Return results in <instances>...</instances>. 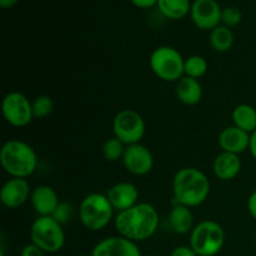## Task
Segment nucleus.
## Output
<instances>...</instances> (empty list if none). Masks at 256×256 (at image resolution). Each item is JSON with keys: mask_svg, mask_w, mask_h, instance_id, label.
Segmentation results:
<instances>
[{"mask_svg": "<svg viewBox=\"0 0 256 256\" xmlns=\"http://www.w3.org/2000/svg\"><path fill=\"white\" fill-rule=\"evenodd\" d=\"M114 224L120 236L134 242H145L156 232L159 214L149 202H138L135 206L119 212Z\"/></svg>", "mask_w": 256, "mask_h": 256, "instance_id": "1", "label": "nucleus"}, {"mask_svg": "<svg viewBox=\"0 0 256 256\" xmlns=\"http://www.w3.org/2000/svg\"><path fill=\"white\" fill-rule=\"evenodd\" d=\"M172 192L175 204L199 206L209 196L210 182L196 168H182L172 179Z\"/></svg>", "mask_w": 256, "mask_h": 256, "instance_id": "2", "label": "nucleus"}, {"mask_svg": "<svg viewBox=\"0 0 256 256\" xmlns=\"http://www.w3.org/2000/svg\"><path fill=\"white\" fill-rule=\"evenodd\" d=\"M0 162L5 172L12 178L26 179L36 170L38 156L29 144L14 139L9 140L2 146Z\"/></svg>", "mask_w": 256, "mask_h": 256, "instance_id": "3", "label": "nucleus"}, {"mask_svg": "<svg viewBox=\"0 0 256 256\" xmlns=\"http://www.w3.org/2000/svg\"><path fill=\"white\" fill-rule=\"evenodd\" d=\"M114 209L106 195L92 192L80 202L79 218L82 224L92 232H100L112 222Z\"/></svg>", "mask_w": 256, "mask_h": 256, "instance_id": "4", "label": "nucleus"}, {"mask_svg": "<svg viewBox=\"0 0 256 256\" xmlns=\"http://www.w3.org/2000/svg\"><path fill=\"white\" fill-rule=\"evenodd\" d=\"M30 239L44 252L54 254L65 244L62 225L52 216H38L30 228Z\"/></svg>", "mask_w": 256, "mask_h": 256, "instance_id": "5", "label": "nucleus"}, {"mask_svg": "<svg viewBox=\"0 0 256 256\" xmlns=\"http://www.w3.org/2000/svg\"><path fill=\"white\" fill-rule=\"evenodd\" d=\"M224 242V229L212 220L199 222L190 232V246L198 256H215L222 249Z\"/></svg>", "mask_w": 256, "mask_h": 256, "instance_id": "6", "label": "nucleus"}, {"mask_svg": "<svg viewBox=\"0 0 256 256\" xmlns=\"http://www.w3.org/2000/svg\"><path fill=\"white\" fill-rule=\"evenodd\" d=\"M150 69L164 82H179L185 75V59L179 50L172 46H159L152 52L149 59Z\"/></svg>", "mask_w": 256, "mask_h": 256, "instance_id": "7", "label": "nucleus"}, {"mask_svg": "<svg viewBox=\"0 0 256 256\" xmlns=\"http://www.w3.org/2000/svg\"><path fill=\"white\" fill-rule=\"evenodd\" d=\"M112 130L115 138L126 146L139 144L145 135V122L142 115L135 110H120L114 118Z\"/></svg>", "mask_w": 256, "mask_h": 256, "instance_id": "8", "label": "nucleus"}, {"mask_svg": "<svg viewBox=\"0 0 256 256\" xmlns=\"http://www.w3.org/2000/svg\"><path fill=\"white\" fill-rule=\"evenodd\" d=\"M2 110L6 122L15 128L26 126L34 119L32 102L19 92H12L5 95Z\"/></svg>", "mask_w": 256, "mask_h": 256, "instance_id": "9", "label": "nucleus"}, {"mask_svg": "<svg viewBox=\"0 0 256 256\" xmlns=\"http://www.w3.org/2000/svg\"><path fill=\"white\" fill-rule=\"evenodd\" d=\"M222 12L216 0H195L192 4L190 16L200 30H212L222 22Z\"/></svg>", "mask_w": 256, "mask_h": 256, "instance_id": "10", "label": "nucleus"}, {"mask_svg": "<svg viewBox=\"0 0 256 256\" xmlns=\"http://www.w3.org/2000/svg\"><path fill=\"white\" fill-rule=\"evenodd\" d=\"M122 164L125 169L132 175L149 174L154 166V158L152 152L142 144L128 145L122 155Z\"/></svg>", "mask_w": 256, "mask_h": 256, "instance_id": "11", "label": "nucleus"}, {"mask_svg": "<svg viewBox=\"0 0 256 256\" xmlns=\"http://www.w3.org/2000/svg\"><path fill=\"white\" fill-rule=\"evenodd\" d=\"M30 196H32L30 184L26 179L22 178H12L4 182L0 190L2 204L8 209H16L22 206Z\"/></svg>", "mask_w": 256, "mask_h": 256, "instance_id": "12", "label": "nucleus"}, {"mask_svg": "<svg viewBox=\"0 0 256 256\" xmlns=\"http://www.w3.org/2000/svg\"><path fill=\"white\" fill-rule=\"evenodd\" d=\"M92 256H142V252L132 240L122 236L105 238L98 242Z\"/></svg>", "mask_w": 256, "mask_h": 256, "instance_id": "13", "label": "nucleus"}, {"mask_svg": "<svg viewBox=\"0 0 256 256\" xmlns=\"http://www.w3.org/2000/svg\"><path fill=\"white\" fill-rule=\"evenodd\" d=\"M106 196L112 204V209L122 212L138 204L139 190L132 182H118L114 186L110 188L106 192Z\"/></svg>", "mask_w": 256, "mask_h": 256, "instance_id": "14", "label": "nucleus"}, {"mask_svg": "<svg viewBox=\"0 0 256 256\" xmlns=\"http://www.w3.org/2000/svg\"><path fill=\"white\" fill-rule=\"evenodd\" d=\"M250 136H252V134L232 125V126L222 129V132L219 134L218 142H219L222 152L239 155L249 150Z\"/></svg>", "mask_w": 256, "mask_h": 256, "instance_id": "15", "label": "nucleus"}, {"mask_svg": "<svg viewBox=\"0 0 256 256\" xmlns=\"http://www.w3.org/2000/svg\"><path fill=\"white\" fill-rule=\"evenodd\" d=\"M30 202L39 216H52L62 202L56 192L49 185H39L35 188L32 192Z\"/></svg>", "mask_w": 256, "mask_h": 256, "instance_id": "16", "label": "nucleus"}, {"mask_svg": "<svg viewBox=\"0 0 256 256\" xmlns=\"http://www.w3.org/2000/svg\"><path fill=\"white\" fill-rule=\"evenodd\" d=\"M212 170L218 179L222 182H229L235 179L242 170V160L239 155L232 152H222L214 160Z\"/></svg>", "mask_w": 256, "mask_h": 256, "instance_id": "17", "label": "nucleus"}, {"mask_svg": "<svg viewBox=\"0 0 256 256\" xmlns=\"http://www.w3.org/2000/svg\"><path fill=\"white\" fill-rule=\"evenodd\" d=\"M169 225L179 235L189 234L194 229V215L192 209L184 205L175 204L169 212Z\"/></svg>", "mask_w": 256, "mask_h": 256, "instance_id": "18", "label": "nucleus"}, {"mask_svg": "<svg viewBox=\"0 0 256 256\" xmlns=\"http://www.w3.org/2000/svg\"><path fill=\"white\" fill-rule=\"evenodd\" d=\"M176 96L182 104L196 105L202 98V86L198 79L190 76H182L176 82Z\"/></svg>", "mask_w": 256, "mask_h": 256, "instance_id": "19", "label": "nucleus"}, {"mask_svg": "<svg viewBox=\"0 0 256 256\" xmlns=\"http://www.w3.org/2000/svg\"><path fill=\"white\" fill-rule=\"evenodd\" d=\"M156 6L160 14L170 20L184 19L192 10L190 0H159Z\"/></svg>", "mask_w": 256, "mask_h": 256, "instance_id": "20", "label": "nucleus"}, {"mask_svg": "<svg viewBox=\"0 0 256 256\" xmlns=\"http://www.w3.org/2000/svg\"><path fill=\"white\" fill-rule=\"evenodd\" d=\"M232 122L235 126L245 130L249 134L256 130V109L249 104H240L232 110Z\"/></svg>", "mask_w": 256, "mask_h": 256, "instance_id": "21", "label": "nucleus"}, {"mask_svg": "<svg viewBox=\"0 0 256 256\" xmlns=\"http://www.w3.org/2000/svg\"><path fill=\"white\" fill-rule=\"evenodd\" d=\"M209 42L215 52H226L232 49L234 44V34L230 28L220 24L219 26L210 32Z\"/></svg>", "mask_w": 256, "mask_h": 256, "instance_id": "22", "label": "nucleus"}, {"mask_svg": "<svg viewBox=\"0 0 256 256\" xmlns=\"http://www.w3.org/2000/svg\"><path fill=\"white\" fill-rule=\"evenodd\" d=\"M184 70L185 76H190L199 80L200 78L206 74L208 62L205 60V58L200 56V55H192L188 59H185Z\"/></svg>", "mask_w": 256, "mask_h": 256, "instance_id": "23", "label": "nucleus"}, {"mask_svg": "<svg viewBox=\"0 0 256 256\" xmlns=\"http://www.w3.org/2000/svg\"><path fill=\"white\" fill-rule=\"evenodd\" d=\"M125 144H122L116 138H110L102 145V155L108 162H118L119 159H122V155L125 152Z\"/></svg>", "mask_w": 256, "mask_h": 256, "instance_id": "24", "label": "nucleus"}, {"mask_svg": "<svg viewBox=\"0 0 256 256\" xmlns=\"http://www.w3.org/2000/svg\"><path fill=\"white\" fill-rule=\"evenodd\" d=\"M32 104V114H34V119H42L46 118L48 115L52 114V109H54V102L48 95H40V96L35 98Z\"/></svg>", "mask_w": 256, "mask_h": 256, "instance_id": "25", "label": "nucleus"}, {"mask_svg": "<svg viewBox=\"0 0 256 256\" xmlns=\"http://www.w3.org/2000/svg\"><path fill=\"white\" fill-rule=\"evenodd\" d=\"M242 19V10L236 6H226L222 12V22L228 28H234L240 24Z\"/></svg>", "mask_w": 256, "mask_h": 256, "instance_id": "26", "label": "nucleus"}, {"mask_svg": "<svg viewBox=\"0 0 256 256\" xmlns=\"http://www.w3.org/2000/svg\"><path fill=\"white\" fill-rule=\"evenodd\" d=\"M72 206L69 202H60L58 209L52 214V218L60 222L62 225L66 224L69 220H72Z\"/></svg>", "mask_w": 256, "mask_h": 256, "instance_id": "27", "label": "nucleus"}, {"mask_svg": "<svg viewBox=\"0 0 256 256\" xmlns=\"http://www.w3.org/2000/svg\"><path fill=\"white\" fill-rule=\"evenodd\" d=\"M20 256H45V252H42L40 248H38L36 245L32 244L26 245V246L22 248Z\"/></svg>", "mask_w": 256, "mask_h": 256, "instance_id": "28", "label": "nucleus"}, {"mask_svg": "<svg viewBox=\"0 0 256 256\" xmlns=\"http://www.w3.org/2000/svg\"><path fill=\"white\" fill-rule=\"evenodd\" d=\"M170 256H198L196 252L192 249V246H185V245H182V246L175 248L172 252Z\"/></svg>", "mask_w": 256, "mask_h": 256, "instance_id": "29", "label": "nucleus"}, {"mask_svg": "<svg viewBox=\"0 0 256 256\" xmlns=\"http://www.w3.org/2000/svg\"><path fill=\"white\" fill-rule=\"evenodd\" d=\"M134 6L139 8V9H150V8L158 5L159 0H130Z\"/></svg>", "mask_w": 256, "mask_h": 256, "instance_id": "30", "label": "nucleus"}, {"mask_svg": "<svg viewBox=\"0 0 256 256\" xmlns=\"http://www.w3.org/2000/svg\"><path fill=\"white\" fill-rule=\"evenodd\" d=\"M248 210H249L250 215L256 220V190L249 196L248 200Z\"/></svg>", "mask_w": 256, "mask_h": 256, "instance_id": "31", "label": "nucleus"}, {"mask_svg": "<svg viewBox=\"0 0 256 256\" xmlns=\"http://www.w3.org/2000/svg\"><path fill=\"white\" fill-rule=\"evenodd\" d=\"M250 152H252V158L256 160V130L250 136V146H249Z\"/></svg>", "mask_w": 256, "mask_h": 256, "instance_id": "32", "label": "nucleus"}, {"mask_svg": "<svg viewBox=\"0 0 256 256\" xmlns=\"http://www.w3.org/2000/svg\"><path fill=\"white\" fill-rule=\"evenodd\" d=\"M18 2L19 0H0V6L4 8V9H9V8L15 6Z\"/></svg>", "mask_w": 256, "mask_h": 256, "instance_id": "33", "label": "nucleus"}, {"mask_svg": "<svg viewBox=\"0 0 256 256\" xmlns=\"http://www.w3.org/2000/svg\"><path fill=\"white\" fill-rule=\"evenodd\" d=\"M149 256H158V255H149Z\"/></svg>", "mask_w": 256, "mask_h": 256, "instance_id": "34", "label": "nucleus"}]
</instances>
